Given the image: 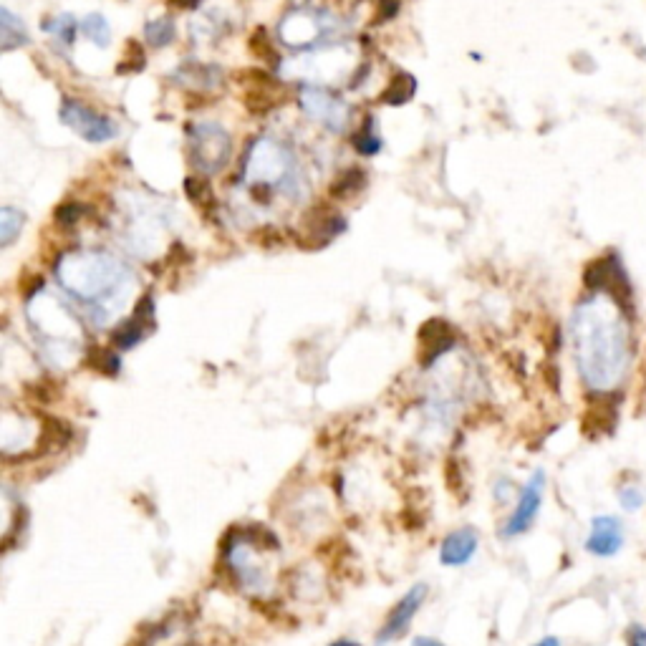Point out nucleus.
<instances>
[{"label": "nucleus", "instance_id": "f257e3e1", "mask_svg": "<svg viewBox=\"0 0 646 646\" xmlns=\"http://www.w3.org/2000/svg\"><path fill=\"white\" fill-rule=\"evenodd\" d=\"M568 334L583 389L594 397L621 392L636 359L634 318L621 293L594 288L581 298L571 313Z\"/></svg>", "mask_w": 646, "mask_h": 646}, {"label": "nucleus", "instance_id": "f03ea898", "mask_svg": "<svg viewBox=\"0 0 646 646\" xmlns=\"http://www.w3.org/2000/svg\"><path fill=\"white\" fill-rule=\"evenodd\" d=\"M56 281L94 329L114 326L132 303L134 273L101 250L66 253L56 263Z\"/></svg>", "mask_w": 646, "mask_h": 646}, {"label": "nucleus", "instance_id": "7ed1b4c3", "mask_svg": "<svg viewBox=\"0 0 646 646\" xmlns=\"http://www.w3.org/2000/svg\"><path fill=\"white\" fill-rule=\"evenodd\" d=\"M26 321L38 351L51 366L71 369L84 356V323L69 303L43 291V283L28 293Z\"/></svg>", "mask_w": 646, "mask_h": 646}, {"label": "nucleus", "instance_id": "20e7f679", "mask_svg": "<svg viewBox=\"0 0 646 646\" xmlns=\"http://www.w3.org/2000/svg\"><path fill=\"white\" fill-rule=\"evenodd\" d=\"M278 551V543L268 530L245 528L240 535H230L225 543V563L238 586L253 596H268L276 583L273 573V553Z\"/></svg>", "mask_w": 646, "mask_h": 646}, {"label": "nucleus", "instance_id": "39448f33", "mask_svg": "<svg viewBox=\"0 0 646 646\" xmlns=\"http://www.w3.org/2000/svg\"><path fill=\"white\" fill-rule=\"evenodd\" d=\"M192 165L202 172H218L228 165L230 137L218 124H200L190 137Z\"/></svg>", "mask_w": 646, "mask_h": 646}, {"label": "nucleus", "instance_id": "423d86ee", "mask_svg": "<svg viewBox=\"0 0 646 646\" xmlns=\"http://www.w3.org/2000/svg\"><path fill=\"white\" fill-rule=\"evenodd\" d=\"M543 495H546V475H543V470H538L530 475V480L525 482L523 490H520L518 503H515L508 520H505L500 535H503V538H518L525 530H530V525L535 523V518L541 513Z\"/></svg>", "mask_w": 646, "mask_h": 646}, {"label": "nucleus", "instance_id": "0eeeda50", "mask_svg": "<svg viewBox=\"0 0 646 646\" xmlns=\"http://www.w3.org/2000/svg\"><path fill=\"white\" fill-rule=\"evenodd\" d=\"M61 119H64L66 127L74 129L79 137H84L86 142L91 144L109 142V139L117 134V127H114L112 119L101 117L94 109H89V106L79 104V101L74 99L64 101V106H61Z\"/></svg>", "mask_w": 646, "mask_h": 646}, {"label": "nucleus", "instance_id": "6e6552de", "mask_svg": "<svg viewBox=\"0 0 646 646\" xmlns=\"http://www.w3.org/2000/svg\"><path fill=\"white\" fill-rule=\"evenodd\" d=\"M424 599H427V586H424V583H414L407 594L397 601V606L389 611L387 621H384V626L379 629V634H376V644L384 646L402 639V636L409 631V626H412L417 611L422 609Z\"/></svg>", "mask_w": 646, "mask_h": 646}, {"label": "nucleus", "instance_id": "1a4fd4ad", "mask_svg": "<svg viewBox=\"0 0 646 646\" xmlns=\"http://www.w3.org/2000/svg\"><path fill=\"white\" fill-rule=\"evenodd\" d=\"M624 548V525L614 515H599L591 520L586 551L596 558H611Z\"/></svg>", "mask_w": 646, "mask_h": 646}, {"label": "nucleus", "instance_id": "9d476101", "mask_svg": "<svg viewBox=\"0 0 646 646\" xmlns=\"http://www.w3.org/2000/svg\"><path fill=\"white\" fill-rule=\"evenodd\" d=\"M38 422L23 414H6L3 417V455H26L38 442Z\"/></svg>", "mask_w": 646, "mask_h": 646}, {"label": "nucleus", "instance_id": "9b49d317", "mask_svg": "<svg viewBox=\"0 0 646 646\" xmlns=\"http://www.w3.org/2000/svg\"><path fill=\"white\" fill-rule=\"evenodd\" d=\"M152 331H154V301L147 296L144 301L137 303V311H134L122 326H119L114 341H117L119 349H132V346H137L139 341L147 339Z\"/></svg>", "mask_w": 646, "mask_h": 646}, {"label": "nucleus", "instance_id": "f8f14e48", "mask_svg": "<svg viewBox=\"0 0 646 646\" xmlns=\"http://www.w3.org/2000/svg\"><path fill=\"white\" fill-rule=\"evenodd\" d=\"M477 546H480V538H477L475 528L452 530L440 546V563L450 568L465 566V563H470L472 556L477 553Z\"/></svg>", "mask_w": 646, "mask_h": 646}, {"label": "nucleus", "instance_id": "ddd939ff", "mask_svg": "<svg viewBox=\"0 0 646 646\" xmlns=\"http://www.w3.org/2000/svg\"><path fill=\"white\" fill-rule=\"evenodd\" d=\"M364 187H366V172L351 167V170L341 172V175L331 182L329 192L331 197H336V200H351V197L359 195Z\"/></svg>", "mask_w": 646, "mask_h": 646}, {"label": "nucleus", "instance_id": "4468645a", "mask_svg": "<svg viewBox=\"0 0 646 646\" xmlns=\"http://www.w3.org/2000/svg\"><path fill=\"white\" fill-rule=\"evenodd\" d=\"M301 106L306 109L308 114H311V117L326 119V122H334V119H339L336 117V112L341 114V106L336 104L334 99H329L326 94H321V91H306V94H303Z\"/></svg>", "mask_w": 646, "mask_h": 646}, {"label": "nucleus", "instance_id": "2eb2a0df", "mask_svg": "<svg viewBox=\"0 0 646 646\" xmlns=\"http://www.w3.org/2000/svg\"><path fill=\"white\" fill-rule=\"evenodd\" d=\"M414 91H417V81H414V76L397 74L392 81H389L387 89L382 91V104H389V106L407 104V101L414 96Z\"/></svg>", "mask_w": 646, "mask_h": 646}, {"label": "nucleus", "instance_id": "dca6fc26", "mask_svg": "<svg viewBox=\"0 0 646 646\" xmlns=\"http://www.w3.org/2000/svg\"><path fill=\"white\" fill-rule=\"evenodd\" d=\"M23 220H26V215L21 210H16V207H3L0 210V245L3 248H8L21 235Z\"/></svg>", "mask_w": 646, "mask_h": 646}, {"label": "nucleus", "instance_id": "f3484780", "mask_svg": "<svg viewBox=\"0 0 646 646\" xmlns=\"http://www.w3.org/2000/svg\"><path fill=\"white\" fill-rule=\"evenodd\" d=\"M0 18H3V21H0V26H3V51H11V48L16 46H26L28 33L23 31L21 23L13 18V13L8 11V8H3Z\"/></svg>", "mask_w": 646, "mask_h": 646}, {"label": "nucleus", "instance_id": "a211bd4d", "mask_svg": "<svg viewBox=\"0 0 646 646\" xmlns=\"http://www.w3.org/2000/svg\"><path fill=\"white\" fill-rule=\"evenodd\" d=\"M81 33H84L89 41H94L96 46H106L109 38H112V28L106 23V18L101 13H89V16L81 21Z\"/></svg>", "mask_w": 646, "mask_h": 646}, {"label": "nucleus", "instance_id": "6ab92c4d", "mask_svg": "<svg viewBox=\"0 0 646 646\" xmlns=\"http://www.w3.org/2000/svg\"><path fill=\"white\" fill-rule=\"evenodd\" d=\"M175 33V23L170 18H157V21L147 23V28H144V36L152 46H170L175 41Z\"/></svg>", "mask_w": 646, "mask_h": 646}, {"label": "nucleus", "instance_id": "aec40b11", "mask_svg": "<svg viewBox=\"0 0 646 646\" xmlns=\"http://www.w3.org/2000/svg\"><path fill=\"white\" fill-rule=\"evenodd\" d=\"M144 64H147V61H144V48L139 46L137 41H127L124 56L117 66L119 74H137V71L144 69Z\"/></svg>", "mask_w": 646, "mask_h": 646}, {"label": "nucleus", "instance_id": "412c9836", "mask_svg": "<svg viewBox=\"0 0 646 646\" xmlns=\"http://www.w3.org/2000/svg\"><path fill=\"white\" fill-rule=\"evenodd\" d=\"M250 51H253L258 59L271 61V64H276L278 61V51L271 43V38H268V31H265V28H255V33L250 36Z\"/></svg>", "mask_w": 646, "mask_h": 646}, {"label": "nucleus", "instance_id": "4be33fe9", "mask_svg": "<svg viewBox=\"0 0 646 646\" xmlns=\"http://www.w3.org/2000/svg\"><path fill=\"white\" fill-rule=\"evenodd\" d=\"M644 500V490H641L636 482H629V485H621L619 488V503L624 510H639L641 505H644Z\"/></svg>", "mask_w": 646, "mask_h": 646}, {"label": "nucleus", "instance_id": "5701e85b", "mask_svg": "<svg viewBox=\"0 0 646 646\" xmlns=\"http://www.w3.org/2000/svg\"><path fill=\"white\" fill-rule=\"evenodd\" d=\"M354 147L359 149L361 154H376L379 152V147H382V142H379V137L374 134V129H371V124H366V127H361V132L354 137Z\"/></svg>", "mask_w": 646, "mask_h": 646}, {"label": "nucleus", "instance_id": "b1692460", "mask_svg": "<svg viewBox=\"0 0 646 646\" xmlns=\"http://www.w3.org/2000/svg\"><path fill=\"white\" fill-rule=\"evenodd\" d=\"M81 220V207L76 205V202H66V205H61L59 210H56V223L64 225V228H71V225H76Z\"/></svg>", "mask_w": 646, "mask_h": 646}, {"label": "nucleus", "instance_id": "393cba45", "mask_svg": "<svg viewBox=\"0 0 646 646\" xmlns=\"http://www.w3.org/2000/svg\"><path fill=\"white\" fill-rule=\"evenodd\" d=\"M626 644L629 646H646V626L634 624L626 631Z\"/></svg>", "mask_w": 646, "mask_h": 646}, {"label": "nucleus", "instance_id": "a878e982", "mask_svg": "<svg viewBox=\"0 0 646 646\" xmlns=\"http://www.w3.org/2000/svg\"><path fill=\"white\" fill-rule=\"evenodd\" d=\"M412 646H445V644L437 639H432V636H417V639L412 641Z\"/></svg>", "mask_w": 646, "mask_h": 646}, {"label": "nucleus", "instance_id": "bb28decb", "mask_svg": "<svg viewBox=\"0 0 646 646\" xmlns=\"http://www.w3.org/2000/svg\"><path fill=\"white\" fill-rule=\"evenodd\" d=\"M172 3H175V6H180V8H195V6H200V0H172Z\"/></svg>", "mask_w": 646, "mask_h": 646}, {"label": "nucleus", "instance_id": "cd10ccee", "mask_svg": "<svg viewBox=\"0 0 646 646\" xmlns=\"http://www.w3.org/2000/svg\"><path fill=\"white\" fill-rule=\"evenodd\" d=\"M533 646H561V641H558L556 636H546V639H541L538 644H533Z\"/></svg>", "mask_w": 646, "mask_h": 646}, {"label": "nucleus", "instance_id": "c85d7f7f", "mask_svg": "<svg viewBox=\"0 0 646 646\" xmlns=\"http://www.w3.org/2000/svg\"><path fill=\"white\" fill-rule=\"evenodd\" d=\"M329 646H361V644H356V641H351V639H341V641H334V644H329Z\"/></svg>", "mask_w": 646, "mask_h": 646}]
</instances>
